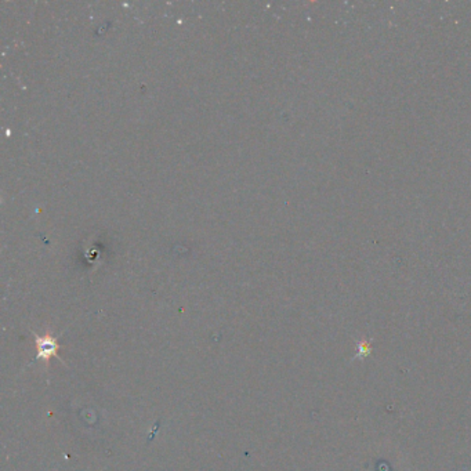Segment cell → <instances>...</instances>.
Listing matches in <instances>:
<instances>
[{"instance_id": "cell-1", "label": "cell", "mask_w": 471, "mask_h": 471, "mask_svg": "<svg viewBox=\"0 0 471 471\" xmlns=\"http://www.w3.org/2000/svg\"><path fill=\"white\" fill-rule=\"evenodd\" d=\"M33 336H35V344H36V350H38V354H36L38 359L45 361L46 364L53 356H57L60 359V356H58L60 344L53 336H50V334L38 336L36 333H33Z\"/></svg>"}]
</instances>
